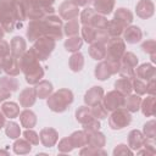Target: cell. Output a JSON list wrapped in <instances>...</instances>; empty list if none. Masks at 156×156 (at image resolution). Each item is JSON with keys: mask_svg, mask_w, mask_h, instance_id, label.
I'll list each match as a JSON object with an SVG mask.
<instances>
[{"mask_svg": "<svg viewBox=\"0 0 156 156\" xmlns=\"http://www.w3.org/2000/svg\"><path fill=\"white\" fill-rule=\"evenodd\" d=\"M37 100V94H35V89L34 88H24L18 96V101L20 105L22 107H30L34 105Z\"/></svg>", "mask_w": 156, "mask_h": 156, "instance_id": "d6986e66", "label": "cell"}, {"mask_svg": "<svg viewBox=\"0 0 156 156\" xmlns=\"http://www.w3.org/2000/svg\"><path fill=\"white\" fill-rule=\"evenodd\" d=\"M1 111L7 118H16L20 115V106L13 101H6L1 105Z\"/></svg>", "mask_w": 156, "mask_h": 156, "instance_id": "4dcf8cb0", "label": "cell"}, {"mask_svg": "<svg viewBox=\"0 0 156 156\" xmlns=\"http://www.w3.org/2000/svg\"><path fill=\"white\" fill-rule=\"evenodd\" d=\"M73 93L69 89H60L48 98L46 105L54 112H65L73 102Z\"/></svg>", "mask_w": 156, "mask_h": 156, "instance_id": "7a4b0ae2", "label": "cell"}, {"mask_svg": "<svg viewBox=\"0 0 156 156\" xmlns=\"http://www.w3.org/2000/svg\"><path fill=\"white\" fill-rule=\"evenodd\" d=\"M71 1H73L76 5H78V6H87V5H89L90 2H93V0H71Z\"/></svg>", "mask_w": 156, "mask_h": 156, "instance_id": "680465c9", "label": "cell"}, {"mask_svg": "<svg viewBox=\"0 0 156 156\" xmlns=\"http://www.w3.org/2000/svg\"><path fill=\"white\" fill-rule=\"evenodd\" d=\"M119 69V61H101L96 65L94 74L99 80H106L112 74L118 73Z\"/></svg>", "mask_w": 156, "mask_h": 156, "instance_id": "ba28073f", "label": "cell"}, {"mask_svg": "<svg viewBox=\"0 0 156 156\" xmlns=\"http://www.w3.org/2000/svg\"><path fill=\"white\" fill-rule=\"evenodd\" d=\"M143 134L146 139H155L156 138V122H155V119H150L144 124Z\"/></svg>", "mask_w": 156, "mask_h": 156, "instance_id": "7bdbcfd3", "label": "cell"}, {"mask_svg": "<svg viewBox=\"0 0 156 156\" xmlns=\"http://www.w3.org/2000/svg\"><path fill=\"white\" fill-rule=\"evenodd\" d=\"M107 24H108L107 18H106L104 15L98 13V12L93 16V18H91V21H90V23H89V26H93V27L96 28V29H106Z\"/></svg>", "mask_w": 156, "mask_h": 156, "instance_id": "ab89813d", "label": "cell"}, {"mask_svg": "<svg viewBox=\"0 0 156 156\" xmlns=\"http://www.w3.org/2000/svg\"><path fill=\"white\" fill-rule=\"evenodd\" d=\"M87 135H88V144L87 145L94 146V147H104L105 146L106 138H105V135L101 132H99V130L88 132Z\"/></svg>", "mask_w": 156, "mask_h": 156, "instance_id": "d4e9b609", "label": "cell"}, {"mask_svg": "<svg viewBox=\"0 0 156 156\" xmlns=\"http://www.w3.org/2000/svg\"><path fill=\"white\" fill-rule=\"evenodd\" d=\"M68 66L73 72H79L84 66V56L79 51L73 52V55L68 60Z\"/></svg>", "mask_w": 156, "mask_h": 156, "instance_id": "836d02e7", "label": "cell"}, {"mask_svg": "<svg viewBox=\"0 0 156 156\" xmlns=\"http://www.w3.org/2000/svg\"><path fill=\"white\" fill-rule=\"evenodd\" d=\"M68 138H69L73 147H83V146H85L88 144V135H87L85 130L73 132Z\"/></svg>", "mask_w": 156, "mask_h": 156, "instance_id": "f1b7e54d", "label": "cell"}, {"mask_svg": "<svg viewBox=\"0 0 156 156\" xmlns=\"http://www.w3.org/2000/svg\"><path fill=\"white\" fill-rule=\"evenodd\" d=\"M126 52V41L119 37H111L106 43V61H119Z\"/></svg>", "mask_w": 156, "mask_h": 156, "instance_id": "5b68a950", "label": "cell"}, {"mask_svg": "<svg viewBox=\"0 0 156 156\" xmlns=\"http://www.w3.org/2000/svg\"><path fill=\"white\" fill-rule=\"evenodd\" d=\"M35 94L39 99H46L52 93V84L49 80H40L35 84Z\"/></svg>", "mask_w": 156, "mask_h": 156, "instance_id": "cb8c5ba5", "label": "cell"}, {"mask_svg": "<svg viewBox=\"0 0 156 156\" xmlns=\"http://www.w3.org/2000/svg\"><path fill=\"white\" fill-rule=\"evenodd\" d=\"M99 129H100V122L95 117L83 124V130H85L87 133L88 132H95V130H99Z\"/></svg>", "mask_w": 156, "mask_h": 156, "instance_id": "f907efd6", "label": "cell"}, {"mask_svg": "<svg viewBox=\"0 0 156 156\" xmlns=\"http://www.w3.org/2000/svg\"><path fill=\"white\" fill-rule=\"evenodd\" d=\"M106 30H107V33H108L110 37H119L123 33L124 27L122 24H119L118 22H116V21L112 20V21H108V24L106 27Z\"/></svg>", "mask_w": 156, "mask_h": 156, "instance_id": "b9f144b4", "label": "cell"}, {"mask_svg": "<svg viewBox=\"0 0 156 156\" xmlns=\"http://www.w3.org/2000/svg\"><path fill=\"white\" fill-rule=\"evenodd\" d=\"M1 154H4V155H9V151H6V150H0V155Z\"/></svg>", "mask_w": 156, "mask_h": 156, "instance_id": "6125c7cd", "label": "cell"}, {"mask_svg": "<svg viewBox=\"0 0 156 156\" xmlns=\"http://www.w3.org/2000/svg\"><path fill=\"white\" fill-rule=\"evenodd\" d=\"M89 55L96 60V61H101L105 58L106 55V44L101 43V41H93L89 46Z\"/></svg>", "mask_w": 156, "mask_h": 156, "instance_id": "7402d4cb", "label": "cell"}, {"mask_svg": "<svg viewBox=\"0 0 156 156\" xmlns=\"http://www.w3.org/2000/svg\"><path fill=\"white\" fill-rule=\"evenodd\" d=\"M80 155H106V152L102 150V147H94V146H89L85 145L84 149H82L79 151Z\"/></svg>", "mask_w": 156, "mask_h": 156, "instance_id": "681fc988", "label": "cell"}, {"mask_svg": "<svg viewBox=\"0 0 156 156\" xmlns=\"http://www.w3.org/2000/svg\"><path fill=\"white\" fill-rule=\"evenodd\" d=\"M58 15L62 20H67V21H71V20H74L78 17L79 15V6L76 5L73 1L71 0H67V1H63L60 6H58Z\"/></svg>", "mask_w": 156, "mask_h": 156, "instance_id": "30bf717a", "label": "cell"}, {"mask_svg": "<svg viewBox=\"0 0 156 156\" xmlns=\"http://www.w3.org/2000/svg\"><path fill=\"white\" fill-rule=\"evenodd\" d=\"M11 52L10 50V44L2 39H0V56H9Z\"/></svg>", "mask_w": 156, "mask_h": 156, "instance_id": "9f6ffc18", "label": "cell"}, {"mask_svg": "<svg viewBox=\"0 0 156 156\" xmlns=\"http://www.w3.org/2000/svg\"><path fill=\"white\" fill-rule=\"evenodd\" d=\"M90 108H91V113H93V116L95 118H98V119H105L107 117V112L108 111L105 108V106L102 105V102H99V104H96L94 106H90Z\"/></svg>", "mask_w": 156, "mask_h": 156, "instance_id": "f6af8a7d", "label": "cell"}, {"mask_svg": "<svg viewBox=\"0 0 156 156\" xmlns=\"http://www.w3.org/2000/svg\"><path fill=\"white\" fill-rule=\"evenodd\" d=\"M5 133L10 139H17L21 135V128L20 124L16 122H9L5 124Z\"/></svg>", "mask_w": 156, "mask_h": 156, "instance_id": "60d3db41", "label": "cell"}, {"mask_svg": "<svg viewBox=\"0 0 156 156\" xmlns=\"http://www.w3.org/2000/svg\"><path fill=\"white\" fill-rule=\"evenodd\" d=\"M138 65V57L134 52L132 51H127L122 55L121 60H119V69L118 73L121 77H126L132 79L133 77H135L134 74V69Z\"/></svg>", "mask_w": 156, "mask_h": 156, "instance_id": "8992f818", "label": "cell"}, {"mask_svg": "<svg viewBox=\"0 0 156 156\" xmlns=\"http://www.w3.org/2000/svg\"><path fill=\"white\" fill-rule=\"evenodd\" d=\"M83 45V39L78 35L68 37V39L65 41V49L69 52H77Z\"/></svg>", "mask_w": 156, "mask_h": 156, "instance_id": "8d00e7d4", "label": "cell"}, {"mask_svg": "<svg viewBox=\"0 0 156 156\" xmlns=\"http://www.w3.org/2000/svg\"><path fill=\"white\" fill-rule=\"evenodd\" d=\"M20 121H21V124L22 127L24 128H33L35 124H37V116L35 113L32 111V110H23L20 115Z\"/></svg>", "mask_w": 156, "mask_h": 156, "instance_id": "83f0119b", "label": "cell"}, {"mask_svg": "<svg viewBox=\"0 0 156 156\" xmlns=\"http://www.w3.org/2000/svg\"><path fill=\"white\" fill-rule=\"evenodd\" d=\"M155 95H149L144 100H141L140 104V110L144 116L146 117H152L155 115Z\"/></svg>", "mask_w": 156, "mask_h": 156, "instance_id": "4316f807", "label": "cell"}, {"mask_svg": "<svg viewBox=\"0 0 156 156\" xmlns=\"http://www.w3.org/2000/svg\"><path fill=\"white\" fill-rule=\"evenodd\" d=\"M115 89L117 91H119L121 94H123L124 96L130 94L133 88H132V79L126 78V77H121L115 82Z\"/></svg>", "mask_w": 156, "mask_h": 156, "instance_id": "f546056e", "label": "cell"}, {"mask_svg": "<svg viewBox=\"0 0 156 156\" xmlns=\"http://www.w3.org/2000/svg\"><path fill=\"white\" fill-rule=\"evenodd\" d=\"M95 13H96V11H95L94 9H90V7L84 9V10L82 11V13H80V22L83 23V26L89 24L90 21H91V18H93V16H94Z\"/></svg>", "mask_w": 156, "mask_h": 156, "instance_id": "bcb514c9", "label": "cell"}, {"mask_svg": "<svg viewBox=\"0 0 156 156\" xmlns=\"http://www.w3.org/2000/svg\"><path fill=\"white\" fill-rule=\"evenodd\" d=\"M113 21L118 22L119 24H122L126 28V27L130 26V23L133 22V13H132L130 10H128L126 7H119L115 12Z\"/></svg>", "mask_w": 156, "mask_h": 156, "instance_id": "ffe728a7", "label": "cell"}, {"mask_svg": "<svg viewBox=\"0 0 156 156\" xmlns=\"http://www.w3.org/2000/svg\"><path fill=\"white\" fill-rule=\"evenodd\" d=\"M55 0H29V4L37 7H46V6H52Z\"/></svg>", "mask_w": 156, "mask_h": 156, "instance_id": "db71d44e", "label": "cell"}, {"mask_svg": "<svg viewBox=\"0 0 156 156\" xmlns=\"http://www.w3.org/2000/svg\"><path fill=\"white\" fill-rule=\"evenodd\" d=\"M39 140L41 141V144L45 147H51V146H54L57 143V140H58V133L54 128H50V127L44 128V129L40 130Z\"/></svg>", "mask_w": 156, "mask_h": 156, "instance_id": "4fadbf2b", "label": "cell"}, {"mask_svg": "<svg viewBox=\"0 0 156 156\" xmlns=\"http://www.w3.org/2000/svg\"><path fill=\"white\" fill-rule=\"evenodd\" d=\"M135 12L138 17L147 20L155 13V4L151 0H139L135 6Z\"/></svg>", "mask_w": 156, "mask_h": 156, "instance_id": "8fae6325", "label": "cell"}, {"mask_svg": "<svg viewBox=\"0 0 156 156\" xmlns=\"http://www.w3.org/2000/svg\"><path fill=\"white\" fill-rule=\"evenodd\" d=\"M144 141H145V136L140 130L133 129V130L129 132V134H128V146L132 150H139L143 146Z\"/></svg>", "mask_w": 156, "mask_h": 156, "instance_id": "44dd1931", "label": "cell"}, {"mask_svg": "<svg viewBox=\"0 0 156 156\" xmlns=\"http://www.w3.org/2000/svg\"><path fill=\"white\" fill-rule=\"evenodd\" d=\"M27 49V41L22 38V37H13L11 39L10 43V50H11V55L15 56L16 58H20Z\"/></svg>", "mask_w": 156, "mask_h": 156, "instance_id": "ac0fdd59", "label": "cell"}, {"mask_svg": "<svg viewBox=\"0 0 156 156\" xmlns=\"http://www.w3.org/2000/svg\"><path fill=\"white\" fill-rule=\"evenodd\" d=\"M13 151L18 155H24V154H28L32 150V144L26 140L24 138L23 139H17L15 143H13Z\"/></svg>", "mask_w": 156, "mask_h": 156, "instance_id": "74e56055", "label": "cell"}, {"mask_svg": "<svg viewBox=\"0 0 156 156\" xmlns=\"http://www.w3.org/2000/svg\"><path fill=\"white\" fill-rule=\"evenodd\" d=\"M41 27L44 35L50 37L55 40H60L63 37V22L61 17L56 16L55 13L48 15L44 18H41Z\"/></svg>", "mask_w": 156, "mask_h": 156, "instance_id": "3957f363", "label": "cell"}, {"mask_svg": "<svg viewBox=\"0 0 156 156\" xmlns=\"http://www.w3.org/2000/svg\"><path fill=\"white\" fill-rule=\"evenodd\" d=\"M27 20L26 10L20 0H0V26L7 33L21 28Z\"/></svg>", "mask_w": 156, "mask_h": 156, "instance_id": "6da1fadb", "label": "cell"}, {"mask_svg": "<svg viewBox=\"0 0 156 156\" xmlns=\"http://www.w3.org/2000/svg\"><path fill=\"white\" fill-rule=\"evenodd\" d=\"M20 87V83L16 78H13V76H4L0 77V88H4L9 91H16Z\"/></svg>", "mask_w": 156, "mask_h": 156, "instance_id": "e575fe53", "label": "cell"}, {"mask_svg": "<svg viewBox=\"0 0 156 156\" xmlns=\"http://www.w3.org/2000/svg\"><path fill=\"white\" fill-rule=\"evenodd\" d=\"M26 34H27V38L29 39V41H35L38 38L44 37L41 20H30Z\"/></svg>", "mask_w": 156, "mask_h": 156, "instance_id": "2e32d148", "label": "cell"}, {"mask_svg": "<svg viewBox=\"0 0 156 156\" xmlns=\"http://www.w3.org/2000/svg\"><path fill=\"white\" fill-rule=\"evenodd\" d=\"M155 93H156V77L146 82V94L155 95Z\"/></svg>", "mask_w": 156, "mask_h": 156, "instance_id": "11a10c76", "label": "cell"}, {"mask_svg": "<svg viewBox=\"0 0 156 156\" xmlns=\"http://www.w3.org/2000/svg\"><path fill=\"white\" fill-rule=\"evenodd\" d=\"M23 136H24V139L28 140L32 145H38V144H39V135H38L34 130H32L30 128H27V129L23 132Z\"/></svg>", "mask_w": 156, "mask_h": 156, "instance_id": "7dc6e473", "label": "cell"}, {"mask_svg": "<svg viewBox=\"0 0 156 156\" xmlns=\"http://www.w3.org/2000/svg\"><path fill=\"white\" fill-rule=\"evenodd\" d=\"M55 46H56V40L50 37L44 35V37L38 38L30 49L39 61H45L49 58V56L54 51Z\"/></svg>", "mask_w": 156, "mask_h": 156, "instance_id": "277c9868", "label": "cell"}, {"mask_svg": "<svg viewBox=\"0 0 156 156\" xmlns=\"http://www.w3.org/2000/svg\"><path fill=\"white\" fill-rule=\"evenodd\" d=\"M113 155L115 156H119V155H133V150L129 146L124 145V144H118L115 147V150H113Z\"/></svg>", "mask_w": 156, "mask_h": 156, "instance_id": "f5cc1de1", "label": "cell"}, {"mask_svg": "<svg viewBox=\"0 0 156 156\" xmlns=\"http://www.w3.org/2000/svg\"><path fill=\"white\" fill-rule=\"evenodd\" d=\"M24 77H26L27 83H29V84H37V83L40 82V79L44 77V68L39 65V66H37L35 68H33L32 71L27 72V73L24 74Z\"/></svg>", "mask_w": 156, "mask_h": 156, "instance_id": "d6a6232c", "label": "cell"}, {"mask_svg": "<svg viewBox=\"0 0 156 156\" xmlns=\"http://www.w3.org/2000/svg\"><path fill=\"white\" fill-rule=\"evenodd\" d=\"M5 118H6V117H5V115H4V113H2V111L0 110V129H1V128H2L5 124H6Z\"/></svg>", "mask_w": 156, "mask_h": 156, "instance_id": "91938a15", "label": "cell"}, {"mask_svg": "<svg viewBox=\"0 0 156 156\" xmlns=\"http://www.w3.org/2000/svg\"><path fill=\"white\" fill-rule=\"evenodd\" d=\"M134 74L136 78H139L144 82H147L151 78L156 77V68L152 63H149V62L141 63L140 66L136 67V69H134Z\"/></svg>", "mask_w": 156, "mask_h": 156, "instance_id": "7c38bea8", "label": "cell"}, {"mask_svg": "<svg viewBox=\"0 0 156 156\" xmlns=\"http://www.w3.org/2000/svg\"><path fill=\"white\" fill-rule=\"evenodd\" d=\"M2 71L7 74V76H17L21 72L20 68V63H18V58H16L15 56H12L11 54L9 56L5 57L4 60V65H2Z\"/></svg>", "mask_w": 156, "mask_h": 156, "instance_id": "e0dca14e", "label": "cell"}, {"mask_svg": "<svg viewBox=\"0 0 156 156\" xmlns=\"http://www.w3.org/2000/svg\"><path fill=\"white\" fill-rule=\"evenodd\" d=\"M80 32H82V39H83L84 41H87V43H89V44H91L93 41H96L98 29L94 28L93 26H89V24L83 26L82 29H80Z\"/></svg>", "mask_w": 156, "mask_h": 156, "instance_id": "d590c367", "label": "cell"}, {"mask_svg": "<svg viewBox=\"0 0 156 156\" xmlns=\"http://www.w3.org/2000/svg\"><path fill=\"white\" fill-rule=\"evenodd\" d=\"M57 149H58L60 152H65V154H66V152H71L74 147H73V145H72L69 138H63V139L60 140Z\"/></svg>", "mask_w": 156, "mask_h": 156, "instance_id": "816d5d0a", "label": "cell"}, {"mask_svg": "<svg viewBox=\"0 0 156 156\" xmlns=\"http://www.w3.org/2000/svg\"><path fill=\"white\" fill-rule=\"evenodd\" d=\"M4 33H5V30L2 29V27L0 26V39H2L4 38Z\"/></svg>", "mask_w": 156, "mask_h": 156, "instance_id": "94428289", "label": "cell"}, {"mask_svg": "<svg viewBox=\"0 0 156 156\" xmlns=\"http://www.w3.org/2000/svg\"><path fill=\"white\" fill-rule=\"evenodd\" d=\"M130 122H132V115L124 107H119V108L112 111L111 116L108 117V124L115 130L123 129L124 127L129 126Z\"/></svg>", "mask_w": 156, "mask_h": 156, "instance_id": "52a82bcc", "label": "cell"}, {"mask_svg": "<svg viewBox=\"0 0 156 156\" xmlns=\"http://www.w3.org/2000/svg\"><path fill=\"white\" fill-rule=\"evenodd\" d=\"M143 32L138 26H128L123 30V40L128 44H136L141 40Z\"/></svg>", "mask_w": 156, "mask_h": 156, "instance_id": "5bb4252c", "label": "cell"}, {"mask_svg": "<svg viewBox=\"0 0 156 156\" xmlns=\"http://www.w3.org/2000/svg\"><path fill=\"white\" fill-rule=\"evenodd\" d=\"M91 118H94L93 113H91V108L90 106H80L76 110V119L80 123V124H84L87 123L88 121H90Z\"/></svg>", "mask_w": 156, "mask_h": 156, "instance_id": "1f68e13d", "label": "cell"}, {"mask_svg": "<svg viewBox=\"0 0 156 156\" xmlns=\"http://www.w3.org/2000/svg\"><path fill=\"white\" fill-rule=\"evenodd\" d=\"M80 28H79V23L78 21L74 18V20H71V21H67V23L63 26V33L67 35V37H74V35H78Z\"/></svg>", "mask_w": 156, "mask_h": 156, "instance_id": "f35d334b", "label": "cell"}, {"mask_svg": "<svg viewBox=\"0 0 156 156\" xmlns=\"http://www.w3.org/2000/svg\"><path fill=\"white\" fill-rule=\"evenodd\" d=\"M9 98H11V91H9V90H6L4 88H0V102L5 101Z\"/></svg>", "mask_w": 156, "mask_h": 156, "instance_id": "6f0895ef", "label": "cell"}, {"mask_svg": "<svg viewBox=\"0 0 156 156\" xmlns=\"http://www.w3.org/2000/svg\"><path fill=\"white\" fill-rule=\"evenodd\" d=\"M141 49L144 52H146L149 55H154V54H156V41L154 39L145 40L141 44Z\"/></svg>", "mask_w": 156, "mask_h": 156, "instance_id": "c3c4849f", "label": "cell"}, {"mask_svg": "<svg viewBox=\"0 0 156 156\" xmlns=\"http://www.w3.org/2000/svg\"><path fill=\"white\" fill-rule=\"evenodd\" d=\"M115 1L116 0H93L94 4V10L98 13L101 15H108L112 12L113 7H115Z\"/></svg>", "mask_w": 156, "mask_h": 156, "instance_id": "603a6c76", "label": "cell"}, {"mask_svg": "<svg viewBox=\"0 0 156 156\" xmlns=\"http://www.w3.org/2000/svg\"><path fill=\"white\" fill-rule=\"evenodd\" d=\"M102 105L107 111H115L119 107L124 106V95L117 91L116 89L112 91H108L104 98H102Z\"/></svg>", "mask_w": 156, "mask_h": 156, "instance_id": "9c48e42d", "label": "cell"}, {"mask_svg": "<svg viewBox=\"0 0 156 156\" xmlns=\"http://www.w3.org/2000/svg\"><path fill=\"white\" fill-rule=\"evenodd\" d=\"M104 98V89L101 87H93L90 88L84 95V102L88 106H94L101 102Z\"/></svg>", "mask_w": 156, "mask_h": 156, "instance_id": "9a60e30c", "label": "cell"}, {"mask_svg": "<svg viewBox=\"0 0 156 156\" xmlns=\"http://www.w3.org/2000/svg\"><path fill=\"white\" fill-rule=\"evenodd\" d=\"M127 98H124V108H127L130 113L132 112H136V111H139L140 110V104H141V98H140V95H138V94H134V95H132V94H128V95H126Z\"/></svg>", "mask_w": 156, "mask_h": 156, "instance_id": "484cf974", "label": "cell"}, {"mask_svg": "<svg viewBox=\"0 0 156 156\" xmlns=\"http://www.w3.org/2000/svg\"><path fill=\"white\" fill-rule=\"evenodd\" d=\"M132 88L140 96L146 94V82H144V80H141V79H139L136 77L132 78Z\"/></svg>", "mask_w": 156, "mask_h": 156, "instance_id": "ee69618b", "label": "cell"}]
</instances>
